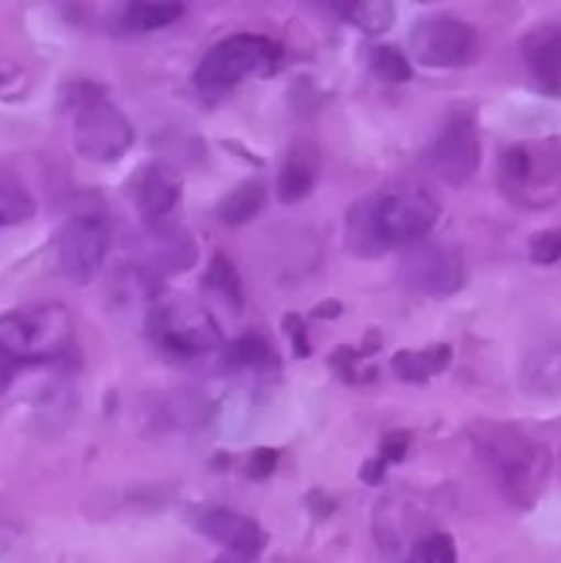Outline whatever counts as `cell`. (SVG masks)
Here are the masks:
<instances>
[{
    "label": "cell",
    "instance_id": "e0dca14e",
    "mask_svg": "<svg viewBox=\"0 0 561 563\" xmlns=\"http://www.w3.org/2000/svg\"><path fill=\"white\" fill-rule=\"evenodd\" d=\"M451 363V346L438 344L429 346V350H402L394 355V372L399 374V379L405 383H427V379L438 377L440 372H446V366Z\"/></svg>",
    "mask_w": 561,
    "mask_h": 563
},
{
    "label": "cell",
    "instance_id": "ffe728a7",
    "mask_svg": "<svg viewBox=\"0 0 561 563\" xmlns=\"http://www.w3.org/2000/svg\"><path fill=\"white\" fill-rule=\"evenodd\" d=\"M182 14H185L182 3H130L121 11V25L127 31L148 33L174 25Z\"/></svg>",
    "mask_w": 561,
    "mask_h": 563
},
{
    "label": "cell",
    "instance_id": "7a4b0ae2",
    "mask_svg": "<svg viewBox=\"0 0 561 563\" xmlns=\"http://www.w3.org/2000/svg\"><path fill=\"white\" fill-rule=\"evenodd\" d=\"M471 443L495 489L517 509H531L544 493L550 454L542 443L512 423L479 421L471 427Z\"/></svg>",
    "mask_w": 561,
    "mask_h": 563
},
{
    "label": "cell",
    "instance_id": "2e32d148",
    "mask_svg": "<svg viewBox=\"0 0 561 563\" xmlns=\"http://www.w3.org/2000/svg\"><path fill=\"white\" fill-rule=\"evenodd\" d=\"M522 385L531 394H561V339L542 341L537 350L528 352L526 366H522Z\"/></svg>",
    "mask_w": 561,
    "mask_h": 563
},
{
    "label": "cell",
    "instance_id": "f546056e",
    "mask_svg": "<svg viewBox=\"0 0 561 563\" xmlns=\"http://www.w3.org/2000/svg\"><path fill=\"white\" fill-rule=\"evenodd\" d=\"M215 563H253V559H245V555H237V553H223Z\"/></svg>",
    "mask_w": 561,
    "mask_h": 563
},
{
    "label": "cell",
    "instance_id": "5b68a950",
    "mask_svg": "<svg viewBox=\"0 0 561 563\" xmlns=\"http://www.w3.org/2000/svg\"><path fill=\"white\" fill-rule=\"evenodd\" d=\"M148 341L174 361H196L220 346V328L209 311L185 297L152 302L146 317Z\"/></svg>",
    "mask_w": 561,
    "mask_h": 563
},
{
    "label": "cell",
    "instance_id": "52a82bcc",
    "mask_svg": "<svg viewBox=\"0 0 561 563\" xmlns=\"http://www.w3.org/2000/svg\"><path fill=\"white\" fill-rule=\"evenodd\" d=\"M278 44L256 33H237L207 49L196 69V86L201 91H229L253 71L278 60Z\"/></svg>",
    "mask_w": 561,
    "mask_h": 563
},
{
    "label": "cell",
    "instance_id": "9c48e42d",
    "mask_svg": "<svg viewBox=\"0 0 561 563\" xmlns=\"http://www.w3.org/2000/svg\"><path fill=\"white\" fill-rule=\"evenodd\" d=\"M413 58L429 69H460L479 53V36L468 22L449 14L424 16L410 31Z\"/></svg>",
    "mask_w": 561,
    "mask_h": 563
},
{
    "label": "cell",
    "instance_id": "7c38bea8",
    "mask_svg": "<svg viewBox=\"0 0 561 563\" xmlns=\"http://www.w3.org/2000/svg\"><path fill=\"white\" fill-rule=\"evenodd\" d=\"M132 201L138 212L148 225H160L176 207L182 198V176L165 159L143 165L132 179Z\"/></svg>",
    "mask_w": 561,
    "mask_h": 563
},
{
    "label": "cell",
    "instance_id": "4316f807",
    "mask_svg": "<svg viewBox=\"0 0 561 563\" xmlns=\"http://www.w3.org/2000/svg\"><path fill=\"white\" fill-rule=\"evenodd\" d=\"M407 449H410V434L407 432H394L385 438L383 443V451H380V465L388 467V465H399L402 460H405Z\"/></svg>",
    "mask_w": 561,
    "mask_h": 563
},
{
    "label": "cell",
    "instance_id": "484cf974",
    "mask_svg": "<svg viewBox=\"0 0 561 563\" xmlns=\"http://www.w3.org/2000/svg\"><path fill=\"white\" fill-rule=\"evenodd\" d=\"M561 258V231L550 229V231H542V234H537L531 240V262L534 264H542V267H548V264H556Z\"/></svg>",
    "mask_w": 561,
    "mask_h": 563
},
{
    "label": "cell",
    "instance_id": "44dd1931",
    "mask_svg": "<svg viewBox=\"0 0 561 563\" xmlns=\"http://www.w3.org/2000/svg\"><path fill=\"white\" fill-rule=\"evenodd\" d=\"M336 11H339L341 20H346L363 33H385L394 25L396 16L394 3H385V0H363V3L336 5Z\"/></svg>",
    "mask_w": 561,
    "mask_h": 563
},
{
    "label": "cell",
    "instance_id": "5bb4252c",
    "mask_svg": "<svg viewBox=\"0 0 561 563\" xmlns=\"http://www.w3.org/2000/svg\"><path fill=\"white\" fill-rule=\"evenodd\" d=\"M522 58L537 82L561 91V25H539L522 38Z\"/></svg>",
    "mask_w": 561,
    "mask_h": 563
},
{
    "label": "cell",
    "instance_id": "4dcf8cb0",
    "mask_svg": "<svg viewBox=\"0 0 561 563\" xmlns=\"http://www.w3.org/2000/svg\"><path fill=\"white\" fill-rule=\"evenodd\" d=\"M559 465H561V456H559Z\"/></svg>",
    "mask_w": 561,
    "mask_h": 563
},
{
    "label": "cell",
    "instance_id": "8fae6325",
    "mask_svg": "<svg viewBox=\"0 0 561 563\" xmlns=\"http://www.w3.org/2000/svg\"><path fill=\"white\" fill-rule=\"evenodd\" d=\"M432 168L446 185L462 187L476 176L479 165H482V141H479V130L468 115H457L435 141L432 152Z\"/></svg>",
    "mask_w": 561,
    "mask_h": 563
},
{
    "label": "cell",
    "instance_id": "9a60e30c",
    "mask_svg": "<svg viewBox=\"0 0 561 563\" xmlns=\"http://www.w3.org/2000/svg\"><path fill=\"white\" fill-rule=\"evenodd\" d=\"M319 174V154L311 143H297L289 148L286 163L278 174V198L284 203H297L311 192Z\"/></svg>",
    "mask_w": 561,
    "mask_h": 563
},
{
    "label": "cell",
    "instance_id": "8992f818",
    "mask_svg": "<svg viewBox=\"0 0 561 563\" xmlns=\"http://www.w3.org/2000/svg\"><path fill=\"white\" fill-rule=\"evenodd\" d=\"M75 148L91 163H113L132 146V124L97 86L75 88Z\"/></svg>",
    "mask_w": 561,
    "mask_h": 563
},
{
    "label": "cell",
    "instance_id": "3957f363",
    "mask_svg": "<svg viewBox=\"0 0 561 563\" xmlns=\"http://www.w3.org/2000/svg\"><path fill=\"white\" fill-rule=\"evenodd\" d=\"M75 322L61 302L22 306L0 317V394L25 366L53 363L69 352Z\"/></svg>",
    "mask_w": 561,
    "mask_h": 563
},
{
    "label": "cell",
    "instance_id": "7402d4cb",
    "mask_svg": "<svg viewBox=\"0 0 561 563\" xmlns=\"http://www.w3.org/2000/svg\"><path fill=\"white\" fill-rule=\"evenodd\" d=\"M204 284H207L212 291H218L220 297H226V300H229L231 306H237V308L242 306L240 275H237L234 264H231L229 258L223 256V253H218V256H215L212 262H209L207 275H204Z\"/></svg>",
    "mask_w": 561,
    "mask_h": 563
},
{
    "label": "cell",
    "instance_id": "603a6c76",
    "mask_svg": "<svg viewBox=\"0 0 561 563\" xmlns=\"http://www.w3.org/2000/svg\"><path fill=\"white\" fill-rule=\"evenodd\" d=\"M229 361L231 366H240V368H262L273 361V350H270L267 341L262 335H242L240 341H234L229 352Z\"/></svg>",
    "mask_w": 561,
    "mask_h": 563
},
{
    "label": "cell",
    "instance_id": "6da1fadb",
    "mask_svg": "<svg viewBox=\"0 0 561 563\" xmlns=\"http://www.w3.org/2000/svg\"><path fill=\"white\" fill-rule=\"evenodd\" d=\"M440 207L416 185H394L363 198L350 209L344 242L355 256H380L391 247H410L427 240L438 223Z\"/></svg>",
    "mask_w": 561,
    "mask_h": 563
},
{
    "label": "cell",
    "instance_id": "83f0119b",
    "mask_svg": "<svg viewBox=\"0 0 561 563\" xmlns=\"http://www.w3.org/2000/svg\"><path fill=\"white\" fill-rule=\"evenodd\" d=\"M275 467H278V451L273 449H256L251 454V460H248V476L251 478H267L273 476Z\"/></svg>",
    "mask_w": 561,
    "mask_h": 563
},
{
    "label": "cell",
    "instance_id": "277c9868",
    "mask_svg": "<svg viewBox=\"0 0 561 563\" xmlns=\"http://www.w3.org/2000/svg\"><path fill=\"white\" fill-rule=\"evenodd\" d=\"M498 187L522 209H548L561 198V146L556 141H526L498 159Z\"/></svg>",
    "mask_w": 561,
    "mask_h": 563
},
{
    "label": "cell",
    "instance_id": "30bf717a",
    "mask_svg": "<svg viewBox=\"0 0 561 563\" xmlns=\"http://www.w3.org/2000/svg\"><path fill=\"white\" fill-rule=\"evenodd\" d=\"M402 280L427 297H449L465 284L462 253L449 242H413L402 256Z\"/></svg>",
    "mask_w": 561,
    "mask_h": 563
},
{
    "label": "cell",
    "instance_id": "ac0fdd59",
    "mask_svg": "<svg viewBox=\"0 0 561 563\" xmlns=\"http://www.w3.org/2000/svg\"><path fill=\"white\" fill-rule=\"evenodd\" d=\"M267 192L262 181H242L229 192L218 207V220L223 225H245L264 209Z\"/></svg>",
    "mask_w": 561,
    "mask_h": 563
},
{
    "label": "cell",
    "instance_id": "d6986e66",
    "mask_svg": "<svg viewBox=\"0 0 561 563\" xmlns=\"http://www.w3.org/2000/svg\"><path fill=\"white\" fill-rule=\"evenodd\" d=\"M33 212H36V203H33L31 190L22 185L20 176L0 168V229L25 223L33 218Z\"/></svg>",
    "mask_w": 561,
    "mask_h": 563
},
{
    "label": "cell",
    "instance_id": "cb8c5ba5",
    "mask_svg": "<svg viewBox=\"0 0 561 563\" xmlns=\"http://www.w3.org/2000/svg\"><path fill=\"white\" fill-rule=\"evenodd\" d=\"M372 69L388 82H405L413 77V66L405 58V53L396 47H388V44L372 49Z\"/></svg>",
    "mask_w": 561,
    "mask_h": 563
},
{
    "label": "cell",
    "instance_id": "4fadbf2b",
    "mask_svg": "<svg viewBox=\"0 0 561 563\" xmlns=\"http://www.w3.org/2000/svg\"><path fill=\"white\" fill-rule=\"evenodd\" d=\"M196 526L204 537L226 548V553L256 559L264 548V531L256 520L240 515V511L223 509V506H209L196 515Z\"/></svg>",
    "mask_w": 561,
    "mask_h": 563
},
{
    "label": "cell",
    "instance_id": "d4e9b609",
    "mask_svg": "<svg viewBox=\"0 0 561 563\" xmlns=\"http://www.w3.org/2000/svg\"><path fill=\"white\" fill-rule=\"evenodd\" d=\"M413 563H457L454 539L449 533H427L413 550Z\"/></svg>",
    "mask_w": 561,
    "mask_h": 563
},
{
    "label": "cell",
    "instance_id": "ba28073f",
    "mask_svg": "<svg viewBox=\"0 0 561 563\" xmlns=\"http://www.w3.org/2000/svg\"><path fill=\"white\" fill-rule=\"evenodd\" d=\"M110 247V223L99 212H80L64 223L55 240V262L72 284H88Z\"/></svg>",
    "mask_w": 561,
    "mask_h": 563
},
{
    "label": "cell",
    "instance_id": "f1b7e54d",
    "mask_svg": "<svg viewBox=\"0 0 561 563\" xmlns=\"http://www.w3.org/2000/svg\"><path fill=\"white\" fill-rule=\"evenodd\" d=\"M25 80H22L20 69H14L11 64H3L0 60V97H16V93L25 91Z\"/></svg>",
    "mask_w": 561,
    "mask_h": 563
}]
</instances>
